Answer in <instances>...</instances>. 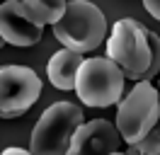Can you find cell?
Returning <instances> with one entry per match:
<instances>
[{"instance_id": "obj_2", "label": "cell", "mask_w": 160, "mask_h": 155, "mask_svg": "<svg viewBox=\"0 0 160 155\" xmlns=\"http://www.w3.org/2000/svg\"><path fill=\"white\" fill-rule=\"evenodd\" d=\"M85 124L82 109L73 102H56L51 104L32 131L29 150L32 155H66L70 138Z\"/></svg>"}, {"instance_id": "obj_10", "label": "cell", "mask_w": 160, "mask_h": 155, "mask_svg": "<svg viewBox=\"0 0 160 155\" xmlns=\"http://www.w3.org/2000/svg\"><path fill=\"white\" fill-rule=\"evenodd\" d=\"M22 5L27 8L32 17L41 22L44 27L46 24H56L61 17H63V12L68 8V0H22Z\"/></svg>"}, {"instance_id": "obj_6", "label": "cell", "mask_w": 160, "mask_h": 155, "mask_svg": "<svg viewBox=\"0 0 160 155\" xmlns=\"http://www.w3.org/2000/svg\"><path fill=\"white\" fill-rule=\"evenodd\" d=\"M41 95V78L29 66H0V119H17Z\"/></svg>"}, {"instance_id": "obj_4", "label": "cell", "mask_w": 160, "mask_h": 155, "mask_svg": "<svg viewBox=\"0 0 160 155\" xmlns=\"http://www.w3.org/2000/svg\"><path fill=\"white\" fill-rule=\"evenodd\" d=\"M160 119V97L150 80H138L131 92L119 102L117 131L124 143H138L153 131Z\"/></svg>"}, {"instance_id": "obj_15", "label": "cell", "mask_w": 160, "mask_h": 155, "mask_svg": "<svg viewBox=\"0 0 160 155\" xmlns=\"http://www.w3.org/2000/svg\"><path fill=\"white\" fill-rule=\"evenodd\" d=\"M112 155H126V153H119V150H117V153H112Z\"/></svg>"}, {"instance_id": "obj_12", "label": "cell", "mask_w": 160, "mask_h": 155, "mask_svg": "<svg viewBox=\"0 0 160 155\" xmlns=\"http://www.w3.org/2000/svg\"><path fill=\"white\" fill-rule=\"evenodd\" d=\"M143 8H146V12H148L153 19L160 22V0H143Z\"/></svg>"}, {"instance_id": "obj_3", "label": "cell", "mask_w": 160, "mask_h": 155, "mask_svg": "<svg viewBox=\"0 0 160 155\" xmlns=\"http://www.w3.org/2000/svg\"><path fill=\"white\" fill-rule=\"evenodd\" d=\"M107 56L124 70L131 80H143L150 68V41L148 27H143L133 17H124L114 22L107 39Z\"/></svg>"}, {"instance_id": "obj_13", "label": "cell", "mask_w": 160, "mask_h": 155, "mask_svg": "<svg viewBox=\"0 0 160 155\" xmlns=\"http://www.w3.org/2000/svg\"><path fill=\"white\" fill-rule=\"evenodd\" d=\"M0 155H32V150H24V148H5Z\"/></svg>"}, {"instance_id": "obj_11", "label": "cell", "mask_w": 160, "mask_h": 155, "mask_svg": "<svg viewBox=\"0 0 160 155\" xmlns=\"http://www.w3.org/2000/svg\"><path fill=\"white\" fill-rule=\"evenodd\" d=\"M126 155H160V119H158V124L153 126V131H150L143 141L129 145Z\"/></svg>"}, {"instance_id": "obj_5", "label": "cell", "mask_w": 160, "mask_h": 155, "mask_svg": "<svg viewBox=\"0 0 160 155\" xmlns=\"http://www.w3.org/2000/svg\"><path fill=\"white\" fill-rule=\"evenodd\" d=\"M124 70L109 56L85 58L78 73V92L80 102L88 107H112L124 95Z\"/></svg>"}, {"instance_id": "obj_8", "label": "cell", "mask_w": 160, "mask_h": 155, "mask_svg": "<svg viewBox=\"0 0 160 155\" xmlns=\"http://www.w3.org/2000/svg\"><path fill=\"white\" fill-rule=\"evenodd\" d=\"M121 136L107 119H92L80 126L70 138L66 155H112L119 150Z\"/></svg>"}, {"instance_id": "obj_1", "label": "cell", "mask_w": 160, "mask_h": 155, "mask_svg": "<svg viewBox=\"0 0 160 155\" xmlns=\"http://www.w3.org/2000/svg\"><path fill=\"white\" fill-rule=\"evenodd\" d=\"M53 37L63 48L88 53L107 39V17L90 0H68L63 17L53 24Z\"/></svg>"}, {"instance_id": "obj_9", "label": "cell", "mask_w": 160, "mask_h": 155, "mask_svg": "<svg viewBox=\"0 0 160 155\" xmlns=\"http://www.w3.org/2000/svg\"><path fill=\"white\" fill-rule=\"evenodd\" d=\"M82 63H85V58L78 51H70V48L56 51L49 58V63H46V75H49L51 85L56 87V90H63V92L75 90L78 73H80V68H82Z\"/></svg>"}, {"instance_id": "obj_14", "label": "cell", "mask_w": 160, "mask_h": 155, "mask_svg": "<svg viewBox=\"0 0 160 155\" xmlns=\"http://www.w3.org/2000/svg\"><path fill=\"white\" fill-rule=\"evenodd\" d=\"M2 46H5V39H2V37H0V48H2Z\"/></svg>"}, {"instance_id": "obj_7", "label": "cell", "mask_w": 160, "mask_h": 155, "mask_svg": "<svg viewBox=\"0 0 160 155\" xmlns=\"http://www.w3.org/2000/svg\"><path fill=\"white\" fill-rule=\"evenodd\" d=\"M0 37L10 46H34L44 37V24L32 17L22 0L0 2Z\"/></svg>"}]
</instances>
